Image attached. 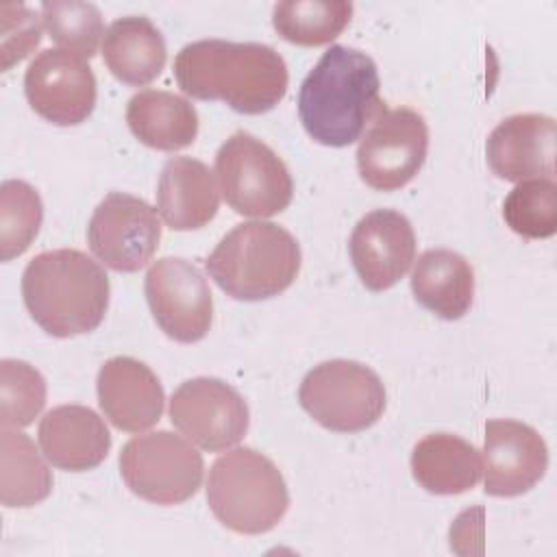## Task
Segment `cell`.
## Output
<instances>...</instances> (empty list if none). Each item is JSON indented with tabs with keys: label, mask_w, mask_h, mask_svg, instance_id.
Returning a JSON list of instances; mask_svg holds the SVG:
<instances>
[{
	"label": "cell",
	"mask_w": 557,
	"mask_h": 557,
	"mask_svg": "<svg viewBox=\"0 0 557 557\" xmlns=\"http://www.w3.org/2000/svg\"><path fill=\"white\" fill-rule=\"evenodd\" d=\"M170 420L198 448L220 453L246 435L250 416L235 387L222 379L196 376L174 389Z\"/></svg>",
	"instance_id": "cell-12"
},
{
	"label": "cell",
	"mask_w": 557,
	"mask_h": 557,
	"mask_svg": "<svg viewBox=\"0 0 557 557\" xmlns=\"http://www.w3.org/2000/svg\"><path fill=\"white\" fill-rule=\"evenodd\" d=\"M41 17L26 4L0 7V65L9 72L41 41Z\"/></svg>",
	"instance_id": "cell-30"
},
{
	"label": "cell",
	"mask_w": 557,
	"mask_h": 557,
	"mask_svg": "<svg viewBox=\"0 0 557 557\" xmlns=\"http://www.w3.org/2000/svg\"><path fill=\"white\" fill-rule=\"evenodd\" d=\"M0 500L4 507H33L52 492V472L33 440L2 429L0 437Z\"/></svg>",
	"instance_id": "cell-24"
},
{
	"label": "cell",
	"mask_w": 557,
	"mask_h": 557,
	"mask_svg": "<svg viewBox=\"0 0 557 557\" xmlns=\"http://www.w3.org/2000/svg\"><path fill=\"white\" fill-rule=\"evenodd\" d=\"M202 455L187 437L172 431L137 435L120 450V474L126 487L154 505H178L202 483Z\"/></svg>",
	"instance_id": "cell-8"
},
{
	"label": "cell",
	"mask_w": 557,
	"mask_h": 557,
	"mask_svg": "<svg viewBox=\"0 0 557 557\" xmlns=\"http://www.w3.org/2000/svg\"><path fill=\"white\" fill-rule=\"evenodd\" d=\"M174 78L183 94L222 100L244 115L272 111L285 96L289 74L285 59L265 44L200 39L181 48Z\"/></svg>",
	"instance_id": "cell-1"
},
{
	"label": "cell",
	"mask_w": 557,
	"mask_h": 557,
	"mask_svg": "<svg viewBox=\"0 0 557 557\" xmlns=\"http://www.w3.org/2000/svg\"><path fill=\"white\" fill-rule=\"evenodd\" d=\"M207 503L226 529L261 535L287 513L289 492L272 459L239 446L213 461L207 479Z\"/></svg>",
	"instance_id": "cell-5"
},
{
	"label": "cell",
	"mask_w": 557,
	"mask_h": 557,
	"mask_svg": "<svg viewBox=\"0 0 557 557\" xmlns=\"http://www.w3.org/2000/svg\"><path fill=\"white\" fill-rule=\"evenodd\" d=\"M46 405V381L39 370L20 359L0 361L2 429L28 426Z\"/></svg>",
	"instance_id": "cell-29"
},
{
	"label": "cell",
	"mask_w": 557,
	"mask_h": 557,
	"mask_svg": "<svg viewBox=\"0 0 557 557\" xmlns=\"http://www.w3.org/2000/svg\"><path fill=\"white\" fill-rule=\"evenodd\" d=\"M215 174L224 200L239 215H276L294 196V181L283 159L246 131L233 133L218 148Z\"/></svg>",
	"instance_id": "cell-7"
},
{
	"label": "cell",
	"mask_w": 557,
	"mask_h": 557,
	"mask_svg": "<svg viewBox=\"0 0 557 557\" xmlns=\"http://www.w3.org/2000/svg\"><path fill=\"white\" fill-rule=\"evenodd\" d=\"M44 222V205L33 185L9 178L0 185V257L11 261L28 250Z\"/></svg>",
	"instance_id": "cell-26"
},
{
	"label": "cell",
	"mask_w": 557,
	"mask_h": 557,
	"mask_svg": "<svg viewBox=\"0 0 557 557\" xmlns=\"http://www.w3.org/2000/svg\"><path fill=\"white\" fill-rule=\"evenodd\" d=\"M30 109L57 126L85 122L96 107V76L85 59L61 50H41L24 74Z\"/></svg>",
	"instance_id": "cell-13"
},
{
	"label": "cell",
	"mask_w": 557,
	"mask_h": 557,
	"mask_svg": "<svg viewBox=\"0 0 557 557\" xmlns=\"http://www.w3.org/2000/svg\"><path fill=\"white\" fill-rule=\"evenodd\" d=\"M485 494L520 496L535 487L548 468L544 437L518 420H487L485 440Z\"/></svg>",
	"instance_id": "cell-15"
},
{
	"label": "cell",
	"mask_w": 557,
	"mask_h": 557,
	"mask_svg": "<svg viewBox=\"0 0 557 557\" xmlns=\"http://www.w3.org/2000/svg\"><path fill=\"white\" fill-rule=\"evenodd\" d=\"M379 70L357 48L331 46L298 89V117L307 135L331 148L350 146L387 107Z\"/></svg>",
	"instance_id": "cell-2"
},
{
	"label": "cell",
	"mask_w": 557,
	"mask_h": 557,
	"mask_svg": "<svg viewBox=\"0 0 557 557\" xmlns=\"http://www.w3.org/2000/svg\"><path fill=\"white\" fill-rule=\"evenodd\" d=\"M300 261V246L289 231L252 220L228 231L205 265L226 296L252 302L285 292L296 281Z\"/></svg>",
	"instance_id": "cell-4"
},
{
	"label": "cell",
	"mask_w": 557,
	"mask_h": 557,
	"mask_svg": "<svg viewBox=\"0 0 557 557\" xmlns=\"http://www.w3.org/2000/svg\"><path fill=\"white\" fill-rule=\"evenodd\" d=\"M44 457L59 470L85 472L100 466L111 450V433L104 420L83 405L50 409L37 429Z\"/></svg>",
	"instance_id": "cell-18"
},
{
	"label": "cell",
	"mask_w": 557,
	"mask_h": 557,
	"mask_svg": "<svg viewBox=\"0 0 557 557\" xmlns=\"http://www.w3.org/2000/svg\"><path fill=\"white\" fill-rule=\"evenodd\" d=\"M557 124L544 113H518L496 124L485 144L492 172L511 183L553 178Z\"/></svg>",
	"instance_id": "cell-16"
},
{
	"label": "cell",
	"mask_w": 557,
	"mask_h": 557,
	"mask_svg": "<svg viewBox=\"0 0 557 557\" xmlns=\"http://www.w3.org/2000/svg\"><path fill=\"white\" fill-rule=\"evenodd\" d=\"M98 405L120 431L141 433L163 413V385L157 374L133 357L107 359L96 379Z\"/></svg>",
	"instance_id": "cell-17"
},
{
	"label": "cell",
	"mask_w": 557,
	"mask_h": 557,
	"mask_svg": "<svg viewBox=\"0 0 557 557\" xmlns=\"http://www.w3.org/2000/svg\"><path fill=\"white\" fill-rule=\"evenodd\" d=\"M413 298L442 320L463 318L474 300L472 265L455 250L422 252L411 272Z\"/></svg>",
	"instance_id": "cell-21"
},
{
	"label": "cell",
	"mask_w": 557,
	"mask_h": 557,
	"mask_svg": "<svg viewBox=\"0 0 557 557\" xmlns=\"http://www.w3.org/2000/svg\"><path fill=\"white\" fill-rule=\"evenodd\" d=\"M411 474L426 492L453 496L479 483L483 463L479 450L463 437L431 433L413 446Z\"/></svg>",
	"instance_id": "cell-23"
},
{
	"label": "cell",
	"mask_w": 557,
	"mask_h": 557,
	"mask_svg": "<svg viewBox=\"0 0 557 557\" xmlns=\"http://www.w3.org/2000/svg\"><path fill=\"white\" fill-rule=\"evenodd\" d=\"M41 20L50 39L81 59H91L104 37L102 15L96 4L78 0H52L41 4Z\"/></svg>",
	"instance_id": "cell-28"
},
{
	"label": "cell",
	"mask_w": 557,
	"mask_h": 557,
	"mask_svg": "<svg viewBox=\"0 0 557 557\" xmlns=\"http://www.w3.org/2000/svg\"><path fill=\"white\" fill-rule=\"evenodd\" d=\"M104 268L74 248L39 252L22 274L24 305L41 331L74 337L100 326L109 309Z\"/></svg>",
	"instance_id": "cell-3"
},
{
	"label": "cell",
	"mask_w": 557,
	"mask_h": 557,
	"mask_svg": "<svg viewBox=\"0 0 557 557\" xmlns=\"http://www.w3.org/2000/svg\"><path fill=\"white\" fill-rule=\"evenodd\" d=\"M102 59L117 81L144 87L163 72L168 48L161 30L146 15H126L107 26Z\"/></svg>",
	"instance_id": "cell-20"
},
{
	"label": "cell",
	"mask_w": 557,
	"mask_h": 557,
	"mask_svg": "<svg viewBox=\"0 0 557 557\" xmlns=\"http://www.w3.org/2000/svg\"><path fill=\"white\" fill-rule=\"evenodd\" d=\"M298 403L320 426L335 433H359L383 416L387 396L372 368L350 359H331L305 374Z\"/></svg>",
	"instance_id": "cell-6"
},
{
	"label": "cell",
	"mask_w": 557,
	"mask_h": 557,
	"mask_svg": "<svg viewBox=\"0 0 557 557\" xmlns=\"http://www.w3.org/2000/svg\"><path fill=\"white\" fill-rule=\"evenodd\" d=\"M159 211L144 198L111 191L87 224L89 250L115 272H137L154 257L161 242Z\"/></svg>",
	"instance_id": "cell-11"
},
{
	"label": "cell",
	"mask_w": 557,
	"mask_h": 557,
	"mask_svg": "<svg viewBox=\"0 0 557 557\" xmlns=\"http://www.w3.org/2000/svg\"><path fill=\"white\" fill-rule=\"evenodd\" d=\"M352 4L346 0H287L272 9L274 30L296 46L331 44L350 24Z\"/></svg>",
	"instance_id": "cell-25"
},
{
	"label": "cell",
	"mask_w": 557,
	"mask_h": 557,
	"mask_svg": "<svg viewBox=\"0 0 557 557\" xmlns=\"http://www.w3.org/2000/svg\"><path fill=\"white\" fill-rule=\"evenodd\" d=\"M507 226L527 239H546L557 231V185L553 178L520 181L503 202Z\"/></svg>",
	"instance_id": "cell-27"
},
{
	"label": "cell",
	"mask_w": 557,
	"mask_h": 557,
	"mask_svg": "<svg viewBox=\"0 0 557 557\" xmlns=\"http://www.w3.org/2000/svg\"><path fill=\"white\" fill-rule=\"evenodd\" d=\"M131 133L148 148L174 152L191 146L198 137V113L194 104L163 89H144L126 104Z\"/></svg>",
	"instance_id": "cell-22"
},
{
	"label": "cell",
	"mask_w": 557,
	"mask_h": 557,
	"mask_svg": "<svg viewBox=\"0 0 557 557\" xmlns=\"http://www.w3.org/2000/svg\"><path fill=\"white\" fill-rule=\"evenodd\" d=\"M144 294L159 329L174 342H200L213 322V296L202 272L187 259H157L144 278Z\"/></svg>",
	"instance_id": "cell-10"
},
{
	"label": "cell",
	"mask_w": 557,
	"mask_h": 557,
	"mask_svg": "<svg viewBox=\"0 0 557 557\" xmlns=\"http://www.w3.org/2000/svg\"><path fill=\"white\" fill-rule=\"evenodd\" d=\"M357 276L370 292L394 287L416 259L411 222L394 209H374L352 228L348 242Z\"/></svg>",
	"instance_id": "cell-14"
},
{
	"label": "cell",
	"mask_w": 557,
	"mask_h": 557,
	"mask_svg": "<svg viewBox=\"0 0 557 557\" xmlns=\"http://www.w3.org/2000/svg\"><path fill=\"white\" fill-rule=\"evenodd\" d=\"M220 207L213 172L198 159L172 157L157 183V211L172 231H196L209 224Z\"/></svg>",
	"instance_id": "cell-19"
},
{
	"label": "cell",
	"mask_w": 557,
	"mask_h": 557,
	"mask_svg": "<svg viewBox=\"0 0 557 557\" xmlns=\"http://www.w3.org/2000/svg\"><path fill=\"white\" fill-rule=\"evenodd\" d=\"M429 128L424 117L409 109H385L357 148V170L361 181L376 191L405 187L426 161Z\"/></svg>",
	"instance_id": "cell-9"
}]
</instances>
